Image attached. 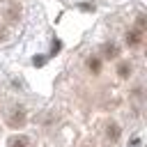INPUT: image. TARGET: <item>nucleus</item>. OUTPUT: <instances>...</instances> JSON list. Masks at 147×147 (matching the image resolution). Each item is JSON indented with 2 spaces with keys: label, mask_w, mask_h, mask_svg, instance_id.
<instances>
[{
  "label": "nucleus",
  "mask_w": 147,
  "mask_h": 147,
  "mask_svg": "<svg viewBox=\"0 0 147 147\" xmlns=\"http://www.w3.org/2000/svg\"><path fill=\"white\" fill-rule=\"evenodd\" d=\"M7 124H9L11 129H21V126L25 124V110H23V108H16V110L7 117Z\"/></svg>",
  "instance_id": "f257e3e1"
},
{
  "label": "nucleus",
  "mask_w": 147,
  "mask_h": 147,
  "mask_svg": "<svg viewBox=\"0 0 147 147\" xmlns=\"http://www.w3.org/2000/svg\"><path fill=\"white\" fill-rule=\"evenodd\" d=\"M140 44H142V32H140V30H129V32H126V46L136 48V46H140Z\"/></svg>",
  "instance_id": "f03ea898"
},
{
  "label": "nucleus",
  "mask_w": 147,
  "mask_h": 147,
  "mask_svg": "<svg viewBox=\"0 0 147 147\" xmlns=\"http://www.w3.org/2000/svg\"><path fill=\"white\" fill-rule=\"evenodd\" d=\"M7 145H9V147H30V138L23 136V133H18V136H11Z\"/></svg>",
  "instance_id": "7ed1b4c3"
},
{
  "label": "nucleus",
  "mask_w": 147,
  "mask_h": 147,
  "mask_svg": "<svg viewBox=\"0 0 147 147\" xmlns=\"http://www.w3.org/2000/svg\"><path fill=\"white\" fill-rule=\"evenodd\" d=\"M119 133H122V131H119V126H117L115 122L106 126V138H108V140H113V142H115V140H119Z\"/></svg>",
  "instance_id": "20e7f679"
},
{
  "label": "nucleus",
  "mask_w": 147,
  "mask_h": 147,
  "mask_svg": "<svg viewBox=\"0 0 147 147\" xmlns=\"http://www.w3.org/2000/svg\"><path fill=\"white\" fill-rule=\"evenodd\" d=\"M101 53H103L106 60H113V57H117V46L115 44H103L101 46Z\"/></svg>",
  "instance_id": "39448f33"
},
{
  "label": "nucleus",
  "mask_w": 147,
  "mask_h": 147,
  "mask_svg": "<svg viewBox=\"0 0 147 147\" xmlns=\"http://www.w3.org/2000/svg\"><path fill=\"white\" fill-rule=\"evenodd\" d=\"M117 76H119V78H129V76H131V62L122 60V62L117 64Z\"/></svg>",
  "instance_id": "423d86ee"
},
{
  "label": "nucleus",
  "mask_w": 147,
  "mask_h": 147,
  "mask_svg": "<svg viewBox=\"0 0 147 147\" xmlns=\"http://www.w3.org/2000/svg\"><path fill=\"white\" fill-rule=\"evenodd\" d=\"M87 69H90L92 74H99V71H101V57L92 55V57L87 60Z\"/></svg>",
  "instance_id": "0eeeda50"
}]
</instances>
